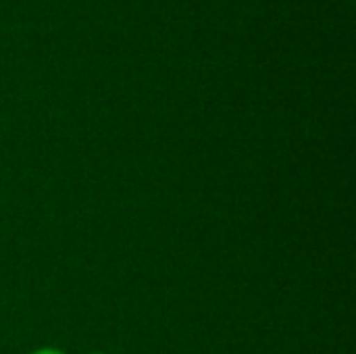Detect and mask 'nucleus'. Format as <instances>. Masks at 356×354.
I'll return each instance as SVG.
<instances>
[{
	"label": "nucleus",
	"instance_id": "f257e3e1",
	"mask_svg": "<svg viewBox=\"0 0 356 354\" xmlns=\"http://www.w3.org/2000/svg\"><path fill=\"white\" fill-rule=\"evenodd\" d=\"M31 354H65V353H63V351H58V348L46 346V348H38V351H33Z\"/></svg>",
	"mask_w": 356,
	"mask_h": 354
},
{
	"label": "nucleus",
	"instance_id": "f03ea898",
	"mask_svg": "<svg viewBox=\"0 0 356 354\" xmlns=\"http://www.w3.org/2000/svg\"><path fill=\"white\" fill-rule=\"evenodd\" d=\"M90 354H102V353H90Z\"/></svg>",
	"mask_w": 356,
	"mask_h": 354
}]
</instances>
